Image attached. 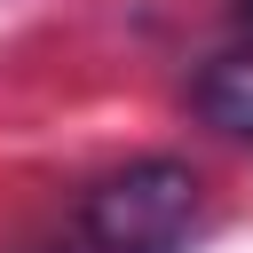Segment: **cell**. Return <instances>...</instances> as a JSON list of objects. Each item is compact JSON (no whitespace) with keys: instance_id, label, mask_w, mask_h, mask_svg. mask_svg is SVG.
Returning <instances> with one entry per match:
<instances>
[{"instance_id":"obj_1","label":"cell","mask_w":253,"mask_h":253,"mask_svg":"<svg viewBox=\"0 0 253 253\" xmlns=\"http://www.w3.org/2000/svg\"><path fill=\"white\" fill-rule=\"evenodd\" d=\"M198 174L182 158H126L119 174H103L79 206V229L95 253H182L198 229Z\"/></svg>"},{"instance_id":"obj_3","label":"cell","mask_w":253,"mask_h":253,"mask_svg":"<svg viewBox=\"0 0 253 253\" xmlns=\"http://www.w3.org/2000/svg\"><path fill=\"white\" fill-rule=\"evenodd\" d=\"M237 32H245V40H253V0H237Z\"/></svg>"},{"instance_id":"obj_2","label":"cell","mask_w":253,"mask_h":253,"mask_svg":"<svg viewBox=\"0 0 253 253\" xmlns=\"http://www.w3.org/2000/svg\"><path fill=\"white\" fill-rule=\"evenodd\" d=\"M190 103H198V119H206L213 134L253 142V40H245V47H229V55H213V63L198 71Z\"/></svg>"}]
</instances>
